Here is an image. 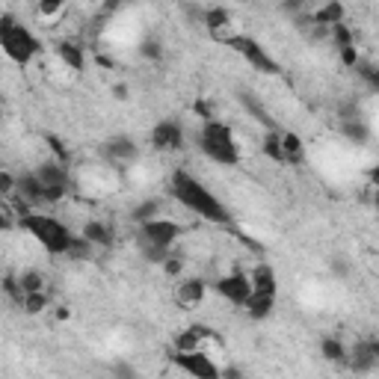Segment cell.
<instances>
[{
    "mask_svg": "<svg viewBox=\"0 0 379 379\" xmlns=\"http://www.w3.org/2000/svg\"><path fill=\"white\" fill-rule=\"evenodd\" d=\"M169 190H172V196L181 205L196 213V217H202V220H208L213 225H228V222H232V213H228V208L202 184L199 178L190 175L187 169H175L172 172Z\"/></svg>",
    "mask_w": 379,
    "mask_h": 379,
    "instance_id": "cell-1",
    "label": "cell"
},
{
    "mask_svg": "<svg viewBox=\"0 0 379 379\" xmlns=\"http://www.w3.org/2000/svg\"><path fill=\"white\" fill-rule=\"evenodd\" d=\"M0 51H4L15 65H30L39 57L42 42L30 27L18 24L12 15L0 12Z\"/></svg>",
    "mask_w": 379,
    "mask_h": 379,
    "instance_id": "cell-2",
    "label": "cell"
},
{
    "mask_svg": "<svg viewBox=\"0 0 379 379\" xmlns=\"http://www.w3.org/2000/svg\"><path fill=\"white\" fill-rule=\"evenodd\" d=\"M181 232H184V228H181L175 220H166V217L142 222L140 225V252H142V258L148 264H163L172 255V246L181 237Z\"/></svg>",
    "mask_w": 379,
    "mask_h": 379,
    "instance_id": "cell-3",
    "label": "cell"
},
{
    "mask_svg": "<svg viewBox=\"0 0 379 379\" xmlns=\"http://www.w3.org/2000/svg\"><path fill=\"white\" fill-rule=\"evenodd\" d=\"M199 148L202 154L220 166H237L240 163V145L234 140V130L228 128L225 122L213 119V122H205L202 130H199Z\"/></svg>",
    "mask_w": 379,
    "mask_h": 379,
    "instance_id": "cell-4",
    "label": "cell"
},
{
    "mask_svg": "<svg viewBox=\"0 0 379 379\" xmlns=\"http://www.w3.org/2000/svg\"><path fill=\"white\" fill-rule=\"evenodd\" d=\"M21 228L42 246L47 255H65V249H69L72 232H69V228H65L60 220L47 217V213L30 210L27 217H21Z\"/></svg>",
    "mask_w": 379,
    "mask_h": 379,
    "instance_id": "cell-5",
    "label": "cell"
},
{
    "mask_svg": "<svg viewBox=\"0 0 379 379\" xmlns=\"http://www.w3.org/2000/svg\"><path fill=\"white\" fill-rule=\"evenodd\" d=\"M222 42L232 47V51H237L246 62L252 65L255 72L270 74V77H276L278 72H282V65H278V62L267 54V47H264L261 42H255L252 36H240V33H234V36H222Z\"/></svg>",
    "mask_w": 379,
    "mask_h": 379,
    "instance_id": "cell-6",
    "label": "cell"
},
{
    "mask_svg": "<svg viewBox=\"0 0 379 379\" xmlns=\"http://www.w3.org/2000/svg\"><path fill=\"white\" fill-rule=\"evenodd\" d=\"M36 175L42 181V187H45V205H57L62 202L65 196H69L74 190V181H72V172L62 166V163L57 160H45L36 166Z\"/></svg>",
    "mask_w": 379,
    "mask_h": 379,
    "instance_id": "cell-7",
    "label": "cell"
},
{
    "mask_svg": "<svg viewBox=\"0 0 379 379\" xmlns=\"http://www.w3.org/2000/svg\"><path fill=\"white\" fill-rule=\"evenodd\" d=\"M175 368H181L184 373H190L193 379H220V365L213 361L205 350H196V353H175L172 356Z\"/></svg>",
    "mask_w": 379,
    "mask_h": 379,
    "instance_id": "cell-8",
    "label": "cell"
},
{
    "mask_svg": "<svg viewBox=\"0 0 379 379\" xmlns=\"http://www.w3.org/2000/svg\"><path fill=\"white\" fill-rule=\"evenodd\" d=\"M353 373H373L379 365V341L376 338H361L356 347L347 350V361H344Z\"/></svg>",
    "mask_w": 379,
    "mask_h": 379,
    "instance_id": "cell-9",
    "label": "cell"
},
{
    "mask_svg": "<svg viewBox=\"0 0 379 379\" xmlns=\"http://www.w3.org/2000/svg\"><path fill=\"white\" fill-rule=\"evenodd\" d=\"M217 293L222 296L225 302H232L237 308L246 305V300L252 296V285H249V276L240 273V270H232L228 276H222L217 282Z\"/></svg>",
    "mask_w": 379,
    "mask_h": 379,
    "instance_id": "cell-10",
    "label": "cell"
},
{
    "mask_svg": "<svg viewBox=\"0 0 379 379\" xmlns=\"http://www.w3.org/2000/svg\"><path fill=\"white\" fill-rule=\"evenodd\" d=\"M152 148L154 152H181L184 148V128L175 119H163L152 128Z\"/></svg>",
    "mask_w": 379,
    "mask_h": 379,
    "instance_id": "cell-11",
    "label": "cell"
},
{
    "mask_svg": "<svg viewBox=\"0 0 379 379\" xmlns=\"http://www.w3.org/2000/svg\"><path fill=\"white\" fill-rule=\"evenodd\" d=\"M15 196H18V202L27 205V208L45 205V187H42V181L33 175V172L15 175Z\"/></svg>",
    "mask_w": 379,
    "mask_h": 379,
    "instance_id": "cell-12",
    "label": "cell"
},
{
    "mask_svg": "<svg viewBox=\"0 0 379 379\" xmlns=\"http://www.w3.org/2000/svg\"><path fill=\"white\" fill-rule=\"evenodd\" d=\"M104 157L110 163H130V160H137L140 157V145L130 140V137H110L104 142Z\"/></svg>",
    "mask_w": 379,
    "mask_h": 379,
    "instance_id": "cell-13",
    "label": "cell"
},
{
    "mask_svg": "<svg viewBox=\"0 0 379 379\" xmlns=\"http://www.w3.org/2000/svg\"><path fill=\"white\" fill-rule=\"evenodd\" d=\"M80 237H86L95 249H110V246L116 243V232H113V225H107L101 220H89L84 225V232H80Z\"/></svg>",
    "mask_w": 379,
    "mask_h": 379,
    "instance_id": "cell-14",
    "label": "cell"
},
{
    "mask_svg": "<svg viewBox=\"0 0 379 379\" xmlns=\"http://www.w3.org/2000/svg\"><path fill=\"white\" fill-rule=\"evenodd\" d=\"M205 293H208V285H205V278L199 276H190V278H181V285H178V302L190 308V305H199L205 300Z\"/></svg>",
    "mask_w": 379,
    "mask_h": 379,
    "instance_id": "cell-15",
    "label": "cell"
},
{
    "mask_svg": "<svg viewBox=\"0 0 379 379\" xmlns=\"http://www.w3.org/2000/svg\"><path fill=\"white\" fill-rule=\"evenodd\" d=\"M344 15H347L344 4H338V0H329V4H323L320 9H315V12L308 15V21L329 30V27H335V24H344Z\"/></svg>",
    "mask_w": 379,
    "mask_h": 379,
    "instance_id": "cell-16",
    "label": "cell"
},
{
    "mask_svg": "<svg viewBox=\"0 0 379 379\" xmlns=\"http://www.w3.org/2000/svg\"><path fill=\"white\" fill-rule=\"evenodd\" d=\"M199 21L208 27V33H213L217 39H222V30L232 24V9H225V6H208V9H202V18Z\"/></svg>",
    "mask_w": 379,
    "mask_h": 379,
    "instance_id": "cell-17",
    "label": "cell"
},
{
    "mask_svg": "<svg viewBox=\"0 0 379 379\" xmlns=\"http://www.w3.org/2000/svg\"><path fill=\"white\" fill-rule=\"evenodd\" d=\"M249 285H252V293H261V296H276L278 285H276V273L267 264H258L249 276Z\"/></svg>",
    "mask_w": 379,
    "mask_h": 379,
    "instance_id": "cell-18",
    "label": "cell"
},
{
    "mask_svg": "<svg viewBox=\"0 0 379 379\" xmlns=\"http://www.w3.org/2000/svg\"><path fill=\"white\" fill-rule=\"evenodd\" d=\"M282 154H285V166H300L305 160V145L296 130H282Z\"/></svg>",
    "mask_w": 379,
    "mask_h": 379,
    "instance_id": "cell-19",
    "label": "cell"
},
{
    "mask_svg": "<svg viewBox=\"0 0 379 379\" xmlns=\"http://www.w3.org/2000/svg\"><path fill=\"white\" fill-rule=\"evenodd\" d=\"M237 98H240V104H243L246 110H249V113H252V116H255L261 125H267L270 130H278V128H276V119L270 116V110L264 107V104L258 101V98H255V92H249V89H240V92H237Z\"/></svg>",
    "mask_w": 379,
    "mask_h": 379,
    "instance_id": "cell-20",
    "label": "cell"
},
{
    "mask_svg": "<svg viewBox=\"0 0 379 379\" xmlns=\"http://www.w3.org/2000/svg\"><path fill=\"white\" fill-rule=\"evenodd\" d=\"M246 315H249V320H267L273 315L276 308V296H261V293H252L249 300H246Z\"/></svg>",
    "mask_w": 379,
    "mask_h": 379,
    "instance_id": "cell-21",
    "label": "cell"
},
{
    "mask_svg": "<svg viewBox=\"0 0 379 379\" xmlns=\"http://www.w3.org/2000/svg\"><path fill=\"white\" fill-rule=\"evenodd\" d=\"M57 54H60V60L69 65L72 72H84L86 54H84V47H80V45H74V42H60V45H57Z\"/></svg>",
    "mask_w": 379,
    "mask_h": 379,
    "instance_id": "cell-22",
    "label": "cell"
},
{
    "mask_svg": "<svg viewBox=\"0 0 379 379\" xmlns=\"http://www.w3.org/2000/svg\"><path fill=\"white\" fill-rule=\"evenodd\" d=\"M160 213H163V202H160V199H145V202H140V205L130 208V220H134L137 225H142V222L157 220Z\"/></svg>",
    "mask_w": 379,
    "mask_h": 379,
    "instance_id": "cell-23",
    "label": "cell"
},
{
    "mask_svg": "<svg viewBox=\"0 0 379 379\" xmlns=\"http://www.w3.org/2000/svg\"><path fill=\"white\" fill-rule=\"evenodd\" d=\"M261 152L264 157H270L273 163L285 166V154H282V130H267V137L261 140Z\"/></svg>",
    "mask_w": 379,
    "mask_h": 379,
    "instance_id": "cell-24",
    "label": "cell"
},
{
    "mask_svg": "<svg viewBox=\"0 0 379 379\" xmlns=\"http://www.w3.org/2000/svg\"><path fill=\"white\" fill-rule=\"evenodd\" d=\"M320 356H323L326 361H332V365H344V361H347V347H344L338 338L326 335V338L320 341Z\"/></svg>",
    "mask_w": 379,
    "mask_h": 379,
    "instance_id": "cell-25",
    "label": "cell"
},
{
    "mask_svg": "<svg viewBox=\"0 0 379 379\" xmlns=\"http://www.w3.org/2000/svg\"><path fill=\"white\" fill-rule=\"evenodd\" d=\"M172 350L175 353H196V350H202V338L193 332V326H187V329H181V332L175 335Z\"/></svg>",
    "mask_w": 379,
    "mask_h": 379,
    "instance_id": "cell-26",
    "label": "cell"
},
{
    "mask_svg": "<svg viewBox=\"0 0 379 379\" xmlns=\"http://www.w3.org/2000/svg\"><path fill=\"white\" fill-rule=\"evenodd\" d=\"M341 134H344V140H350V142H368L370 140V128H368L365 119L341 122Z\"/></svg>",
    "mask_w": 379,
    "mask_h": 379,
    "instance_id": "cell-27",
    "label": "cell"
},
{
    "mask_svg": "<svg viewBox=\"0 0 379 379\" xmlns=\"http://www.w3.org/2000/svg\"><path fill=\"white\" fill-rule=\"evenodd\" d=\"M92 252H95V246H92L86 237L72 234V240H69V249H65V255H62V258H72V261H86Z\"/></svg>",
    "mask_w": 379,
    "mask_h": 379,
    "instance_id": "cell-28",
    "label": "cell"
},
{
    "mask_svg": "<svg viewBox=\"0 0 379 379\" xmlns=\"http://www.w3.org/2000/svg\"><path fill=\"white\" fill-rule=\"evenodd\" d=\"M329 39H332V45L341 51V47H353L356 45V33L347 24H335V27H329Z\"/></svg>",
    "mask_w": 379,
    "mask_h": 379,
    "instance_id": "cell-29",
    "label": "cell"
},
{
    "mask_svg": "<svg viewBox=\"0 0 379 379\" xmlns=\"http://www.w3.org/2000/svg\"><path fill=\"white\" fill-rule=\"evenodd\" d=\"M18 285H21L24 293H42L45 290V276L39 270H24L18 276Z\"/></svg>",
    "mask_w": 379,
    "mask_h": 379,
    "instance_id": "cell-30",
    "label": "cell"
},
{
    "mask_svg": "<svg viewBox=\"0 0 379 379\" xmlns=\"http://www.w3.org/2000/svg\"><path fill=\"white\" fill-rule=\"evenodd\" d=\"M51 305V300H47V293L42 290V293H24V300H21V308L27 311V315H42V311Z\"/></svg>",
    "mask_w": 379,
    "mask_h": 379,
    "instance_id": "cell-31",
    "label": "cell"
},
{
    "mask_svg": "<svg viewBox=\"0 0 379 379\" xmlns=\"http://www.w3.org/2000/svg\"><path fill=\"white\" fill-rule=\"evenodd\" d=\"M356 74H358L361 80H365L370 92H376V89H379V69H376L373 62H368V60H358V65H356Z\"/></svg>",
    "mask_w": 379,
    "mask_h": 379,
    "instance_id": "cell-32",
    "label": "cell"
},
{
    "mask_svg": "<svg viewBox=\"0 0 379 379\" xmlns=\"http://www.w3.org/2000/svg\"><path fill=\"white\" fill-rule=\"evenodd\" d=\"M163 45H160V39H154V36H148V39H142L140 42V57L142 60H152V62H160L163 60Z\"/></svg>",
    "mask_w": 379,
    "mask_h": 379,
    "instance_id": "cell-33",
    "label": "cell"
},
{
    "mask_svg": "<svg viewBox=\"0 0 379 379\" xmlns=\"http://www.w3.org/2000/svg\"><path fill=\"white\" fill-rule=\"evenodd\" d=\"M36 12L42 15V18L51 21V18H60V15L65 12V4L62 0H42V4L36 6Z\"/></svg>",
    "mask_w": 379,
    "mask_h": 379,
    "instance_id": "cell-34",
    "label": "cell"
},
{
    "mask_svg": "<svg viewBox=\"0 0 379 379\" xmlns=\"http://www.w3.org/2000/svg\"><path fill=\"white\" fill-rule=\"evenodd\" d=\"M0 288L6 290V296H9L12 302H18V305H21L24 290H21V285H18V276H4V282H0Z\"/></svg>",
    "mask_w": 379,
    "mask_h": 379,
    "instance_id": "cell-35",
    "label": "cell"
},
{
    "mask_svg": "<svg viewBox=\"0 0 379 379\" xmlns=\"http://www.w3.org/2000/svg\"><path fill=\"white\" fill-rule=\"evenodd\" d=\"M45 142H47V148H51V152H54V157H57V163H62V166H65V163H69V148H65L62 145V140L57 137V134H47L45 137Z\"/></svg>",
    "mask_w": 379,
    "mask_h": 379,
    "instance_id": "cell-36",
    "label": "cell"
},
{
    "mask_svg": "<svg viewBox=\"0 0 379 379\" xmlns=\"http://www.w3.org/2000/svg\"><path fill=\"white\" fill-rule=\"evenodd\" d=\"M338 116H341V122H356V119H361V107H358L356 98H350V101H344V104L338 107Z\"/></svg>",
    "mask_w": 379,
    "mask_h": 379,
    "instance_id": "cell-37",
    "label": "cell"
},
{
    "mask_svg": "<svg viewBox=\"0 0 379 379\" xmlns=\"http://www.w3.org/2000/svg\"><path fill=\"white\" fill-rule=\"evenodd\" d=\"M193 113H196V116L202 119V125H205V122H213V119H217V116H213V104L208 101V98H199V101L193 104Z\"/></svg>",
    "mask_w": 379,
    "mask_h": 379,
    "instance_id": "cell-38",
    "label": "cell"
},
{
    "mask_svg": "<svg viewBox=\"0 0 379 379\" xmlns=\"http://www.w3.org/2000/svg\"><path fill=\"white\" fill-rule=\"evenodd\" d=\"M329 270L344 278V276H350V273H353V264H350L347 258H344V255H335L332 261H329Z\"/></svg>",
    "mask_w": 379,
    "mask_h": 379,
    "instance_id": "cell-39",
    "label": "cell"
},
{
    "mask_svg": "<svg viewBox=\"0 0 379 379\" xmlns=\"http://www.w3.org/2000/svg\"><path fill=\"white\" fill-rule=\"evenodd\" d=\"M338 54H341V62L347 65V69H356V65H358V60H361V57H358V47H356V45H353V47H341Z\"/></svg>",
    "mask_w": 379,
    "mask_h": 379,
    "instance_id": "cell-40",
    "label": "cell"
},
{
    "mask_svg": "<svg viewBox=\"0 0 379 379\" xmlns=\"http://www.w3.org/2000/svg\"><path fill=\"white\" fill-rule=\"evenodd\" d=\"M110 379H137V373H134V368H130V365H125V361H119V365H113V370H110Z\"/></svg>",
    "mask_w": 379,
    "mask_h": 379,
    "instance_id": "cell-41",
    "label": "cell"
},
{
    "mask_svg": "<svg viewBox=\"0 0 379 379\" xmlns=\"http://www.w3.org/2000/svg\"><path fill=\"white\" fill-rule=\"evenodd\" d=\"M163 270H166V276H181L184 273V261H181L178 255H169L166 261H163Z\"/></svg>",
    "mask_w": 379,
    "mask_h": 379,
    "instance_id": "cell-42",
    "label": "cell"
},
{
    "mask_svg": "<svg viewBox=\"0 0 379 379\" xmlns=\"http://www.w3.org/2000/svg\"><path fill=\"white\" fill-rule=\"evenodd\" d=\"M15 193V175L0 172V196H12Z\"/></svg>",
    "mask_w": 379,
    "mask_h": 379,
    "instance_id": "cell-43",
    "label": "cell"
},
{
    "mask_svg": "<svg viewBox=\"0 0 379 379\" xmlns=\"http://www.w3.org/2000/svg\"><path fill=\"white\" fill-rule=\"evenodd\" d=\"M220 379H243V370L228 365V368H220Z\"/></svg>",
    "mask_w": 379,
    "mask_h": 379,
    "instance_id": "cell-44",
    "label": "cell"
},
{
    "mask_svg": "<svg viewBox=\"0 0 379 379\" xmlns=\"http://www.w3.org/2000/svg\"><path fill=\"white\" fill-rule=\"evenodd\" d=\"M9 228H12V217L4 208H0V232H9Z\"/></svg>",
    "mask_w": 379,
    "mask_h": 379,
    "instance_id": "cell-45",
    "label": "cell"
},
{
    "mask_svg": "<svg viewBox=\"0 0 379 379\" xmlns=\"http://www.w3.org/2000/svg\"><path fill=\"white\" fill-rule=\"evenodd\" d=\"M113 95L122 98V101H125V98H128V86H125V84H122V86H116V89H113Z\"/></svg>",
    "mask_w": 379,
    "mask_h": 379,
    "instance_id": "cell-46",
    "label": "cell"
},
{
    "mask_svg": "<svg viewBox=\"0 0 379 379\" xmlns=\"http://www.w3.org/2000/svg\"><path fill=\"white\" fill-rule=\"evenodd\" d=\"M57 317H60V320H69V317H72V311H69V308H60V311H57Z\"/></svg>",
    "mask_w": 379,
    "mask_h": 379,
    "instance_id": "cell-47",
    "label": "cell"
},
{
    "mask_svg": "<svg viewBox=\"0 0 379 379\" xmlns=\"http://www.w3.org/2000/svg\"><path fill=\"white\" fill-rule=\"evenodd\" d=\"M0 122H4V104H0Z\"/></svg>",
    "mask_w": 379,
    "mask_h": 379,
    "instance_id": "cell-48",
    "label": "cell"
}]
</instances>
